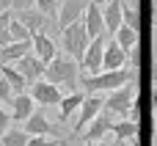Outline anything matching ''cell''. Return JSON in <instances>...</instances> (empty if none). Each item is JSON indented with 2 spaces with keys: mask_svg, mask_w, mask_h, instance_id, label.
Returning <instances> with one entry per match:
<instances>
[{
  "mask_svg": "<svg viewBox=\"0 0 157 146\" xmlns=\"http://www.w3.org/2000/svg\"><path fill=\"white\" fill-rule=\"evenodd\" d=\"M41 80H47L50 86H63L69 94L72 91H80L77 88V83H80V63L77 61H72L69 55H63V52H58L47 66H44V77Z\"/></svg>",
  "mask_w": 157,
  "mask_h": 146,
  "instance_id": "1",
  "label": "cell"
},
{
  "mask_svg": "<svg viewBox=\"0 0 157 146\" xmlns=\"http://www.w3.org/2000/svg\"><path fill=\"white\" fill-rule=\"evenodd\" d=\"M132 75H135L132 66H124V69H116V72H99V75H83L80 72L77 88H83V94H108V91H116L124 83H130Z\"/></svg>",
  "mask_w": 157,
  "mask_h": 146,
  "instance_id": "2",
  "label": "cell"
},
{
  "mask_svg": "<svg viewBox=\"0 0 157 146\" xmlns=\"http://www.w3.org/2000/svg\"><path fill=\"white\" fill-rule=\"evenodd\" d=\"M135 94H138V86L132 80L124 83L116 91H108L105 94V110L113 113V116H119V119H127V113L135 108Z\"/></svg>",
  "mask_w": 157,
  "mask_h": 146,
  "instance_id": "3",
  "label": "cell"
},
{
  "mask_svg": "<svg viewBox=\"0 0 157 146\" xmlns=\"http://www.w3.org/2000/svg\"><path fill=\"white\" fill-rule=\"evenodd\" d=\"M61 44H63V55H69L72 61H77L80 63V58H83V52H86V47H88V33H86V25H83V19L80 22H75V25H69V28H63L61 33Z\"/></svg>",
  "mask_w": 157,
  "mask_h": 146,
  "instance_id": "4",
  "label": "cell"
},
{
  "mask_svg": "<svg viewBox=\"0 0 157 146\" xmlns=\"http://www.w3.org/2000/svg\"><path fill=\"white\" fill-rule=\"evenodd\" d=\"M105 108V94H86L80 110H77V121H75V133H83Z\"/></svg>",
  "mask_w": 157,
  "mask_h": 146,
  "instance_id": "5",
  "label": "cell"
},
{
  "mask_svg": "<svg viewBox=\"0 0 157 146\" xmlns=\"http://www.w3.org/2000/svg\"><path fill=\"white\" fill-rule=\"evenodd\" d=\"M102 52H105V36L91 39L83 58H80V72L83 75H99L102 72Z\"/></svg>",
  "mask_w": 157,
  "mask_h": 146,
  "instance_id": "6",
  "label": "cell"
},
{
  "mask_svg": "<svg viewBox=\"0 0 157 146\" xmlns=\"http://www.w3.org/2000/svg\"><path fill=\"white\" fill-rule=\"evenodd\" d=\"M113 124H116V116L113 113H108L105 108H102V113L86 127V135H83V144H102L105 141V135L113 130Z\"/></svg>",
  "mask_w": 157,
  "mask_h": 146,
  "instance_id": "7",
  "label": "cell"
},
{
  "mask_svg": "<svg viewBox=\"0 0 157 146\" xmlns=\"http://www.w3.org/2000/svg\"><path fill=\"white\" fill-rule=\"evenodd\" d=\"M86 6H88V0H63V3L58 6V17H55V22H58V33H61L63 28L80 22Z\"/></svg>",
  "mask_w": 157,
  "mask_h": 146,
  "instance_id": "8",
  "label": "cell"
},
{
  "mask_svg": "<svg viewBox=\"0 0 157 146\" xmlns=\"http://www.w3.org/2000/svg\"><path fill=\"white\" fill-rule=\"evenodd\" d=\"M28 94H30V99H33L36 105H44V108H50V105H58V102H61V97H63V91H61L58 86H50L47 80H39V83H33V86L28 88Z\"/></svg>",
  "mask_w": 157,
  "mask_h": 146,
  "instance_id": "9",
  "label": "cell"
},
{
  "mask_svg": "<svg viewBox=\"0 0 157 146\" xmlns=\"http://www.w3.org/2000/svg\"><path fill=\"white\" fill-rule=\"evenodd\" d=\"M22 133H25L28 138H33V135H52V133H55V124L47 119V113H44L41 108H36V110L30 113V119L22 124Z\"/></svg>",
  "mask_w": 157,
  "mask_h": 146,
  "instance_id": "10",
  "label": "cell"
},
{
  "mask_svg": "<svg viewBox=\"0 0 157 146\" xmlns=\"http://www.w3.org/2000/svg\"><path fill=\"white\" fill-rule=\"evenodd\" d=\"M83 25H86L88 39L108 36V33H105V22H102V8H99L97 3H88V6H86V11H83Z\"/></svg>",
  "mask_w": 157,
  "mask_h": 146,
  "instance_id": "11",
  "label": "cell"
},
{
  "mask_svg": "<svg viewBox=\"0 0 157 146\" xmlns=\"http://www.w3.org/2000/svg\"><path fill=\"white\" fill-rule=\"evenodd\" d=\"M127 52L110 39V41H105V52H102V72H116V69H124L127 66Z\"/></svg>",
  "mask_w": 157,
  "mask_h": 146,
  "instance_id": "12",
  "label": "cell"
},
{
  "mask_svg": "<svg viewBox=\"0 0 157 146\" xmlns=\"http://www.w3.org/2000/svg\"><path fill=\"white\" fill-rule=\"evenodd\" d=\"M14 69H17V72H19L22 77H25L28 88H30L33 83H39V80L44 77V63H41V61H39V58H36L33 52H30V55H25V58H22L19 63H14Z\"/></svg>",
  "mask_w": 157,
  "mask_h": 146,
  "instance_id": "13",
  "label": "cell"
},
{
  "mask_svg": "<svg viewBox=\"0 0 157 146\" xmlns=\"http://www.w3.org/2000/svg\"><path fill=\"white\" fill-rule=\"evenodd\" d=\"M36 110V102L30 99V94L25 91V94H14V99H11V124H25L28 119H30V113Z\"/></svg>",
  "mask_w": 157,
  "mask_h": 146,
  "instance_id": "14",
  "label": "cell"
},
{
  "mask_svg": "<svg viewBox=\"0 0 157 146\" xmlns=\"http://www.w3.org/2000/svg\"><path fill=\"white\" fill-rule=\"evenodd\" d=\"M33 39V55L47 66L55 55H58V47H55V39L50 36V33H36V36H30Z\"/></svg>",
  "mask_w": 157,
  "mask_h": 146,
  "instance_id": "15",
  "label": "cell"
},
{
  "mask_svg": "<svg viewBox=\"0 0 157 146\" xmlns=\"http://www.w3.org/2000/svg\"><path fill=\"white\" fill-rule=\"evenodd\" d=\"M33 52V39H28V41H11L8 47H3L0 50V63H6V66H14V63H19L25 55H30Z\"/></svg>",
  "mask_w": 157,
  "mask_h": 146,
  "instance_id": "16",
  "label": "cell"
},
{
  "mask_svg": "<svg viewBox=\"0 0 157 146\" xmlns=\"http://www.w3.org/2000/svg\"><path fill=\"white\" fill-rule=\"evenodd\" d=\"M83 99H86V94H83V91L63 94V97H61V102H58V121H66L69 116H75V113L80 110Z\"/></svg>",
  "mask_w": 157,
  "mask_h": 146,
  "instance_id": "17",
  "label": "cell"
},
{
  "mask_svg": "<svg viewBox=\"0 0 157 146\" xmlns=\"http://www.w3.org/2000/svg\"><path fill=\"white\" fill-rule=\"evenodd\" d=\"M102 22H105V33H116L121 28V0H110L108 6H102Z\"/></svg>",
  "mask_w": 157,
  "mask_h": 146,
  "instance_id": "18",
  "label": "cell"
},
{
  "mask_svg": "<svg viewBox=\"0 0 157 146\" xmlns=\"http://www.w3.org/2000/svg\"><path fill=\"white\" fill-rule=\"evenodd\" d=\"M113 41H116V44L130 55V52L141 44V33H138V30H132V28H127V25H121V28L113 33Z\"/></svg>",
  "mask_w": 157,
  "mask_h": 146,
  "instance_id": "19",
  "label": "cell"
},
{
  "mask_svg": "<svg viewBox=\"0 0 157 146\" xmlns=\"http://www.w3.org/2000/svg\"><path fill=\"white\" fill-rule=\"evenodd\" d=\"M138 130H141V124L119 119V121L113 124V130H110V133L116 135V141H119V144H130V141H135V146H138Z\"/></svg>",
  "mask_w": 157,
  "mask_h": 146,
  "instance_id": "20",
  "label": "cell"
},
{
  "mask_svg": "<svg viewBox=\"0 0 157 146\" xmlns=\"http://www.w3.org/2000/svg\"><path fill=\"white\" fill-rule=\"evenodd\" d=\"M0 77H6V83L11 86V91L14 94H25V88H28V83H25V77L14 69V66H6V63H0Z\"/></svg>",
  "mask_w": 157,
  "mask_h": 146,
  "instance_id": "21",
  "label": "cell"
},
{
  "mask_svg": "<svg viewBox=\"0 0 157 146\" xmlns=\"http://www.w3.org/2000/svg\"><path fill=\"white\" fill-rule=\"evenodd\" d=\"M121 25H127V28H132V30L141 33V14H138V8H132L124 0H121Z\"/></svg>",
  "mask_w": 157,
  "mask_h": 146,
  "instance_id": "22",
  "label": "cell"
},
{
  "mask_svg": "<svg viewBox=\"0 0 157 146\" xmlns=\"http://www.w3.org/2000/svg\"><path fill=\"white\" fill-rule=\"evenodd\" d=\"M0 144L3 146H28V135H25L19 127H11L8 133L0 135Z\"/></svg>",
  "mask_w": 157,
  "mask_h": 146,
  "instance_id": "23",
  "label": "cell"
},
{
  "mask_svg": "<svg viewBox=\"0 0 157 146\" xmlns=\"http://www.w3.org/2000/svg\"><path fill=\"white\" fill-rule=\"evenodd\" d=\"M8 33H11V41H28V39H30L28 28H25L19 19H11V25H8Z\"/></svg>",
  "mask_w": 157,
  "mask_h": 146,
  "instance_id": "24",
  "label": "cell"
},
{
  "mask_svg": "<svg viewBox=\"0 0 157 146\" xmlns=\"http://www.w3.org/2000/svg\"><path fill=\"white\" fill-rule=\"evenodd\" d=\"M58 0H36V11H41V14H47V17H58Z\"/></svg>",
  "mask_w": 157,
  "mask_h": 146,
  "instance_id": "25",
  "label": "cell"
},
{
  "mask_svg": "<svg viewBox=\"0 0 157 146\" xmlns=\"http://www.w3.org/2000/svg\"><path fill=\"white\" fill-rule=\"evenodd\" d=\"M61 141L58 138H52V135H33V138H28V146H58Z\"/></svg>",
  "mask_w": 157,
  "mask_h": 146,
  "instance_id": "26",
  "label": "cell"
},
{
  "mask_svg": "<svg viewBox=\"0 0 157 146\" xmlns=\"http://www.w3.org/2000/svg\"><path fill=\"white\" fill-rule=\"evenodd\" d=\"M30 8H36V0H11V14H22Z\"/></svg>",
  "mask_w": 157,
  "mask_h": 146,
  "instance_id": "27",
  "label": "cell"
},
{
  "mask_svg": "<svg viewBox=\"0 0 157 146\" xmlns=\"http://www.w3.org/2000/svg\"><path fill=\"white\" fill-rule=\"evenodd\" d=\"M14 99V91H11V86L6 83V77H0V105L3 102H11Z\"/></svg>",
  "mask_w": 157,
  "mask_h": 146,
  "instance_id": "28",
  "label": "cell"
},
{
  "mask_svg": "<svg viewBox=\"0 0 157 146\" xmlns=\"http://www.w3.org/2000/svg\"><path fill=\"white\" fill-rule=\"evenodd\" d=\"M8 130H11V116H8V110L0 105V135L8 133Z\"/></svg>",
  "mask_w": 157,
  "mask_h": 146,
  "instance_id": "29",
  "label": "cell"
},
{
  "mask_svg": "<svg viewBox=\"0 0 157 146\" xmlns=\"http://www.w3.org/2000/svg\"><path fill=\"white\" fill-rule=\"evenodd\" d=\"M11 19H14V14H11V11H0V30H8Z\"/></svg>",
  "mask_w": 157,
  "mask_h": 146,
  "instance_id": "30",
  "label": "cell"
},
{
  "mask_svg": "<svg viewBox=\"0 0 157 146\" xmlns=\"http://www.w3.org/2000/svg\"><path fill=\"white\" fill-rule=\"evenodd\" d=\"M8 44H11V33H8V30H0V50L8 47Z\"/></svg>",
  "mask_w": 157,
  "mask_h": 146,
  "instance_id": "31",
  "label": "cell"
},
{
  "mask_svg": "<svg viewBox=\"0 0 157 146\" xmlns=\"http://www.w3.org/2000/svg\"><path fill=\"white\" fill-rule=\"evenodd\" d=\"M152 113H155V119H157V88L152 91Z\"/></svg>",
  "mask_w": 157,
  "mask_h": 146,
  "instance_id": "32",
  "label": "cell"
},
{
  "mask_svg": "<svg viewBox=\"0 0 157 146\" xmlns=\"http://www.w3.org/2000/svg\"><path fill=\"white\" fill-rule=\"evenodd\" d=\"M0 11H11V0H0Z\"/></svg>",
  "mask_w": 157,
  "mask_h": 146,
  "instance_id": "33",
  "label": "cell"
},
{
  "mask_svg": "<svg viewBox=\"0 0 157 146\" xmlns=\"http://www.w3.org/2000/svg\"><path fill=\"white\" fill-rule=\"evenodd\" d=\"M152 80H155V86H157V61H155V66H152Z\"/></svg>",
  "mask_w": 157,
  "mask_h": 146,
  "instance_id": "34",
  "label": "cell"
},
{
  "mask_svg": "<svg viewBox=\"0 0 157 146\" xmlns=\"http://www.w3.org/2000/svg\"><path fill=\"white\" fill-rule=\"evenodd\" d=\"M58 146H69V141H61V144H58Z\"/></svg>",
  "mask_w": 157,
  "mask_h": 146,
  "instance_id": "35",
  "label": "cell"
},
{
  "mask_svg": "<svg viewBox=\"0 0 157 146\" xmlns=\"http://www.w3.org/2000/svg\"><path fill=\"white\" fill-rule=\"evenodd\" d=\"M83 146H102V144H83Z\"/></svg>",
  "mask_w": 157,
  "mask_h": 146,
  "instance_id": "36",
  "label": "cell"
},
{
  "mask_svg": "<svg viewBox=\"0 0 157 146\" xmlns=\"http://www.w3.org/2000/svg\"><path fill=\"white\" fill-rule=\"evenodd\" d=\"M155 135H157V119H155Z\"/></svg>",
  "mask_w": 157,
  "mask_h": 146,
  "instance_id": "37",
  "label": "cell"
},
{
  "mask_svg": "<svg viewBox=\"0 0 157 146\" xmlns=\"http://www.w3.org/2000/svg\"><path fill=\"white\" fill-rule=\"evenodd\" d=\"M155 25H157V11H155Z\"/></svg>",
  "mask_w": 157,
  "mask_h": 146,
  "instance_id": "38",
  "label": "cell"
},
{
  "mask_svg": "<svg viewBox=\"0 0 157 146\" xmlns=\"http://www.w3.org/2000/svg\"><path fill=\"white\" fill-rule=\"evenodd\" d=\"M119 146H130V144H119Z\"/></svg>",
  "mask_w": 157,
  "mask_h": 146,
  "instance_id": "39",
  "label": "cell"
},
{
  "mask_svg": "<svg viewBox=\"0 0 157 146\" xmlns=\"http://www.w3.org/2000/svg\"><path fill=\"white\" fill-rule=\"evenodd\" d=\"M75 146H83V144H75Z\"/></svg>",
  "mask_w": 157,
  "mask_h": 146,
  "instance_id": "40",
  "label": "cell"
},
{
  "mask_svg": "<svg viewBox=\"0 0 157 146\" xmlns=\"http://www.w3.org/2000/svg\"><path fill=\"white\" fill-rule=\"evenodd\" d=\"M58 3H63V0H58Z\"/></svg>",
  "mask_w": 157,
  "mask_h": 146,
  "instance_id": "41",
  "label": "cell"
},
{
  "mask_svg": "<svg viewBox=\"0 0 157 146\" xmlns=\"http://www.w3.org/2000/svg\"><path fill=\"white\" fill-rule=\"evenodd\" d=\"M88 3H91V0H88Z\"/></svg>",
  "mask_w": 157,
  "mask_h": 146,
  "instance_id": "42",
  "label": "cell"
},
{
  "mask_svg": "<svg viewBox=\"0 0 157 146\" xmlns=\"http://www.w3.org/2000/svg\"><path fill=\"white\" fill-rule=\"evenodd\" d=\"M155 88H157V86H155Z\"/></svg>",
  "mask_w": 157,
  "mask_h": 146,
  "instance_id": "43",
  "label": "cell"
},
{
  "mask_svg": "<svg viewBox=\"0 0 157 146\" xmlns=\"http://www.w3.org/2000/svg\"><path fill=\"white\" fill-rule=\"evenodd\" d=\"M0 146H3V144H0Z\"/></svg>",
  "mask_w": 157,
  "mask_h": 146,
  "instance_id": "44",
  "label": "cell"
}]
</instances>
